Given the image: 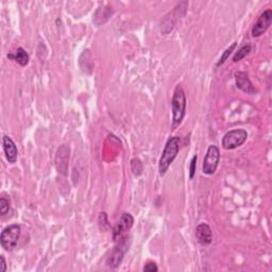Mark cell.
<instances>
[{"label":"cell","instance_id":"6da1fadb","mask_svg":"<svg viewBox=\"0 0 272 272\" xmlns=\"http://www.w3.org/2000/svg\"><path fill=\"white\" fill-rule=\"evenodd\" d=\"M172 108V129L183 122L186 113V96L182 86H177L171 101Z\"/></svg>","mask_w":272,"mask_h":272},{"label":"cell","instance_id":"7a4b0ae2","mask_svg":"<svg viewBox=\"0 0 272 272\" xmlns=\"http://www.w3.org/2000/svg\"><path fill=\"white\" fill-rule=\"evenodd\" d=\"M180 151V139L179 137H170L166 143L163 153L160 158V163H158V171L160 175L164 176L167 170L169 169L170 165L175 161L178 153Z\"/></svg>","mask_w":272,"mask_h":272},{"label":"cell","instance_id":"3957f363","mask_svg":"<svg viewBox=\"0 0 272 272\" xmlns=\"http://www.w3.org/2000/svg\"><path fill=\"white\" fill-rule=\"evenodd\" d=\"M20 237V226L18 224H11L1 232L0 243L4 250L12 251L16 247Z\"/></svg>","mask_w":272,"mask_h":272},{"label":"cell","instance_id":"277c9868","mask_svg":"<svg viewBox=\"0 0 272 272\" xmlns=\"http://www.w3.org/2000/svg\"><path fill=\"white\" fill-rule=\"evenodd\" d=\"M248 138V132L244 129H235L225 133L222 138V147L225 150H233L244 145Z\"/></svg>","mask_w":272,"mask_h":272},{"label":"cell","instance_id":"5b68a950","mask_svg":"<svg viewBox=\"0 0 272 272\" xmlns=\"http://www.w3.org/2000/svg\"><path fill=\"white\" fill-rule=\"evenodd\" d=\"M219 161H220V151H219V148L215 145L209 146L202 165V171L204 175H214L219 165Z\"/></svg>","mask_w":272,"mask_h":272},{"label":"cell","instance_id":"8992f818","mask_svg":"<svg viewBox=\"0 0 272 272\" xmlns=\"http://www.w3.org/2000/svg\"><path fill=\"white\" fill-rule=\"evenodd\" d=\"M187 6H188L187 2H185V1L180 2L175 7V10L170 12L167 16L165 17V19L163 20V24H162V29H161L164 34H167L168 32H170L173 29V27H175L177 20L180 19L181 16H184L186 13V10H187Z\"/></svg>","mask_w":272,"mask_h":272},{"label":"cell","instance_id":"52a82bcc","mask_svg":"<svg viewBox=\"0 0 272 272\" xmlns=\"http://www.w3.org/2000/svg\"><path fill=\"white\" fill-rule=\"evenodd\" d=\"M117 241L118 245L115 247L114 250H113L108 260V266L111 268H117L120 265L126 252L128 251V248H129L127 237H122Z\"/></svg>","mask_w":272,"mask_h":272},{"label":"cell","instance_id":"ba28073f","mask_svg":"<svg viewBox=\"0 0 272 272\" xmlns=\"http://www.w3.org/2000/svg\"><path fill=\"white\" fill-rule=\"evenodd\" d=\"M271 22H272V10L268 9L261 14L258 21L254 24L251 31L252 36L260 37L261 35H263L271 26Z\"/></svg>","mask_w":272,"mask_h":272},{"label":"cell","instance_id":"9c48e42d","mask_svg":"<svg viewBox=\"0 0 272 272\" xmlns=\"http://www.w3.org/2000/svg\"><path fill=\"white\" fill-rule=\"evenodd\" d=\"M134 223V218L131 214L125 213L122 217H120L119 221L114 226L113 230V238L115 241L119 240L122 237H124V234L129 231Z\"/></svg>","mask_w":272,"mask_h":272},{"label":"cell","instance_id":"30bf717a","mask_svg":"<svg viewBox=\"0 0 272 272\" xmlns=\"http://www.w3.org/2000/svg\"><path fill=\"white\" fill-rule=\"evenodd\" d=\"M68 161H69V147L63 145L58 149L56 157L57 169L62 175H66L68 168Z\"/></svg>","mask_w":272,"mask_h":272},{"label":"cell","instance_id":"8fae6325","mask_svg":"<svg viewBox=\"0 0 272 272\" xmlns=\"http://www.w3.org/2000/svg\"><path fill=\"white\" fill-rule=\"evenodd\" d=\"M235 82H236V86L243 90L246 94H250L254 95L256 93V89L253 86L252 82L249 78V75L247 72L244 71H239L235 74Z\"/></svg>","mask_w":272,"mask_h":272},{"label":"cell","instance_id":"7c38bea8","mask_svg":"<svg viewBox=\"0 0 272 272\" xmlns=\"http://www.w3.org/2000/svg\"><path fill=\"white\" fill-rule=\"evenodd\" d=\"M2 145H3V151L5 153V157L7 162L10 164H14L17 161V155H18V150L13 139L9 136L4 135L2 138Z\"/></svg>","mask_w":272,"mask_h":272},{"label":"cell","instance_id":"4fadbf2b","mask_svg":"<svg viewBox=\"0 0 272 272\" xmlns=\"http://www.w3.org/2000/svg\"><path fill=\"white\" fill-rule=\"evenodd\" d=\"M196 237L200 244L204 246L209 245L213 240V234H211L209 225L206 223H200L196 229Z\"/></svg>","mask_w":272,"mask_h":272},{"label":"cell","instance_id":"5bb4252c","mask_svg":"<svg viewBox=\"0 0 272 272\" xmlns=\"http://www.w3.org/2000/svg\"><path fill=\"white\" fill-rule=\"evenodd\" d=\"M113 14V10L112 7L105 5V6H100L99 9H98L95 13V16H94V19L93 21L95 22V25L97 26H100V25H103L107 22Z\"/></svg>","mask_w":272,"mask_h":272},{"label":"cell","instance_id":"9a60e30c","mask_svg":"<svg viewBox=\"0 0 272 272\" xmlns=\"http://www.w3.org/2000/svg\"><path fill=\"white\" fill-rule=\"evenodd\" d=\"M7 59L13 60L16 63H18L20 66H26L29 63V55L26 52L24 48H17V50L14 54L7 55Z\"/></svg>","mask_w":272,"mask_h":272},{"label":"cell","instance_id":"2e32d148","mask_svg":"<svg viewBox=\"0 0 272 272\" xmlns=\"http://www.w3.org/2000/svg\"><path fill=\"white\" fill-rule=\"evenodd\" d=\"M252 50V47H251V45H245V46L241 47L236 54L235 56L233 57V62L234 63H237L239 61H241V60L245 59L249 54H250Z\"/></svg>","mask_w":272,"mask_h":272},{"label":"cell","instance_id":"e0dca14e","mask_svg":"<svg viewBox=\"0 0 272 272\" xmlns=\"http://www.w3.org/2000/svg\"><path fill=\"white\" fill-rule=\"evenodd\" d=\"M131 169L135 177H138L142 173V164L138 158H133L131 161Z\"/></svg>","mask_w":272,"mask_h":272},{"label":"cell","instance_id":"ac0fdd59","mask_svg":"<svg viewBox=\"0 0 272 272\" xmlns=\"http://www.w3.org/2000/svg\"><path fill=\"white\" fill-rule=\"evenodd\" d=\"M236 43H233L232 45H231V46L228 48V49H226L224 52H223V55L221 56V58H220V60H219V61H218V63H217V67H219V66H220V65H222V64H224V62L226 61V60H228L229 59V57L231 56V54H232V52L234 51V49H235V47H236Z\"/></svg>","mask_w":272,"mask_h":272},{"label":"cell","instance_id":"d6986e66","mask_svg":"<svg viewBox=\"0 0 272 272\" xmlns=\"http://www.w3.org/2000/svg\"><path fill=\"white\" fill-rule=\"evenodd\" d=\"M10 210V202L5 198L0 199V215L4 216Z\"/></svg>","mask_w":272,"mask_h":272},{"label":"cell","instance_id":"ffe728a7","mask_svg":"<svg viewBox=\"0 0 272 272\" xmlns=\"http://www.w3.org/2000/svg\"><path fill=\"white\" fill-rule=\"evenodd\" d=\"M99 226L101 231H107L108 226H109V222H108V217L105 213H101L99 216Z\"/></svg>","mask_w":272,"mask_h":272},{"label":"cell","instance_id":"44dd1931","mask_svg":"<svg viewBox=\"0 0 272 272\" xmlns=\"http://www.w3.org/2000/svg\"><path fill=\"white\" fill-rule=\"evenodd\" d=\"M197 160H198V156L195 155L193 157L192 162H191V168H190V178L191 179H194V177L196 175V167H197Z\"/></svg>","mask_w":272,"mask_h":272},{"label":"cell","instance_id":"7402d4cb","mask_svg":"<svg viewBox=\"0 0 272 272\" xmlns=\"http://www.w3.org/2000/svg\"><path fill=\"white\" fill-rule=\"evenodd\" d=\"M143 271L146 272H156L158 271V268L154 262H149L146 264V266L143 267Z\"/></svg>","mask_w":272,"mask_h":272},{"label":"cell","instance_id":"603a6c76","mask_svg":"<svg viewBox=\"0 0 272 272\" xmlns=\"http://www.w3.org/2000/svg\"><path fill=\"white\" fill-rule=\"evenodd\" d=\"M0 266H1V267H0V271L5 272V270H6V264H5V260H4V258H3L2 255L0 256Z\"/></svg>","mask_w":272,"mask_h":272}]
</instances>
